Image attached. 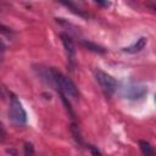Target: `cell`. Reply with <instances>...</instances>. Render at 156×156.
Segmentation results:
<instances>
[{
	"label": "cell",
	"mask_w": 156,
	"mask_h": 156,
	"mask_svg": "<svg viewBox=\"0 0 156 156\" xmlns=\"http://www.w3.org/2000/svg\"><path fill=\"white\" fill-rule=\"evenodd\" d=\"M50 73L52 77V83H55L58 91H61L62 94L68 95L71 98H78V95H79L78 88L68 77H66L63 73H61L60 71H57L54 67L50 68Z\"/></svg>",
	"instance_id": "1"
},
{
	"label": "cell",
	"mask_w": 156,
	"mask_h": 156,
	"mask_svg": "<svg viewBox=\"0 0 156 156\" xmlns=\"http://www.w3.org/2000/svg\"><path fill=\"white\" fill-rule=\"evenodd\" d=\"M95 78H96L98 83L100 84V87L102 88V90L106 94L111 95L117 89V82H116V79L112 76L107 74L106 72H104L101 69H96L95 71Z\"/></svg>",
	"instance_id": "2"
},
{
	"label": "cell",
	"mask_w": 156,
	"mask_h": 156,
	"mask_svg": "<svg viewBox=\"0 0 156 156\" xmlns=\"http://www.w3.org/2000/svg\"><path fill=\"white\" fill-rule=\"evenodd\" d=\"M10 117L11 119L17 124H24L27 122V113L24 108L22 107L21 102L16 96L11 98V105H10Z\"/></svg>",
	"instance_id": "3"
},
{
	"label": "cell",
	"mask_w": 156,
	"mask_h": 156,
	"mask_svg": "<svg viewBox=\"0 0 156 156\" xmlns=\"http://www.w3.org/2000/svg\"><path fill=\"white\" fill-rule=\"evenodd\" d=\"M60 38H61V41L63 44V48L67 52V56H68V60L71 62H74V56H76V48H74V43L72 40V38L66 34V33H61L60 34Z\"/></svg>",
	"instance_id": "4"
},
{
	"label": "cell",
	"mask_w": 156,
	"mask_h": 156,
	"mask_svg": "<svg viewBox=\"0 0 156 156\" xmlns=\"http://www.w3.org/2000/svg\"><path fill=\"white\" fill-rule=\"evenodd\" d=\"M147 93V89L143 85H132L126 88L124 90V96L127 99L130 100H136V99H141L143 96H145V94Z\"/></svg>",
	"instance_id": "5"
},
{
	"label": "cell",
	"mask_w": 156,
	"mask_h": 156,
	"mask_svg": "<svg viewBox=\"0 0 156 156\" xmlns=\"http://www.w3.org/2000/svg\"><path fill=\"white\" fill-rule=\"evenodd\" d=\"M145 45H146V38H145V37H141V38H139L134 44H132V45L124 48L123 51H126V52H128V54H135V52L141 51V50L145 48Z\"/></svg>",
	"instance_id": "6"
},
{
	"label": "cell",
	"mask_w": 156,
	"mask_h": 156,
	"mask_svg": "<svg viewBox=\"0 0 156 156\" xmlns=\"http://www.w3.org/2000/svg\"><path fill=\"white\" fill-rule=\"evenodd\" d=\"M139 147L143 152L144 156H155V151L154 147L151 146V144L146 140H139Z\"/></svg>",
	"instance_id": "7"
},
{
	"label": "cell",
	"mask_w": 156,
	"mask_h": 156,
	"mask_svg": "<svg viewBox=\"0 0 156 156\" xmlns=\"http://www.w3.org/2000/svg\"><path fill=\"white\" fill-rule=\"evenodd\" d=\"M82 45H83L85 49H88V50H90V51H94V52H98V54H105V52H106L105 48H102V46H100V45H98V44H95V43H91V41L83 40V41H82Z\"/></svg>",
	"instance_id": "8"
},
{
	"label": "cell",
	"mask_w": 156,
	"mask_h": 156,
	"mask_svg": "<svg viewBox=\"0 0 156 156\" xmlns=\"http://www.w3.org/2000/svg\"><path fill=\"white\" fill-rule=\"evenodd\" d=\"M69 129H71V133H72V135H73V139H74L78 144H83V138H82V134H80V130H79L78 126H77L76 123H71Z\"/></svg>",
	"instance_id": "9"
},
{
	"label": "cell",
	"mask_w": 156,
	"mask_h": 156,
	"mask_svg": "<svg viewBox=\"0 0 156 156\" xmlns=\"http://www.w3.org/2000/svg\"><path fill=\"white\" fill-rule=\"evenodd\" d=\"M58 94H60V98H61V100H62V102H63V105H65L66 110L68 111V113L71 115V117H72V118H74V117H76V115H74V111H73V108H72V106H71V102L67 100V98H66V95H65V94H62L61 91H58Z\"/></svg>",
	"instance_id": "10"
},
{
	"label": "cell",
	"mask_w": 156,
	"mask_h": 156,
	"mask_svg": "<svg viewBox=\"0 0 156 156\" xmlns=\"http://www.w3.org/2000/svg\"><path fill=\"white\" fill-rule=\"evenodd\" d=\"M24 156H35V151H34V146L30 143H24Z\"/></svg>",
	"instance_id": "11"
},
{
	"label": "cell",
	"mask_w": 156,
	"mask_h": 156,
	"mask_svg": "<svg viewBox=\"0 0 156 156\" xmlns=\"http://www.w3.org/2000/svg\"><path fill=\"white\" fill-rule=\"evenodd\" d=\"M63 5H66L67 7H69V9H72V11L74 12V13H77V15H79V16H85V13L82 11V10H79L78 7H76L72 2H62Z\"/></svg>",
	"instance_id": "12"
},
{
	"label": "cell",
	"mask_w": 156,
	"mask_h": 156,
	"mask_svg": "<svg viewBox=\"0 0 156 156\" xmlns=\"http://www.w3.org/2000/svg\"><path fill=\"white\" fill-rule=\"evenodd\" d=\"M0 32H1L2 34H5L6 37H11V35H12V30H11L10 28H6V27L1 26V24H0Z\"/></svg>",
	"instance_id": "13"
},
{
	"label": "cell",
	"mask_w": 156,
	"mask_h": 156,
	"mask_svg": "<svg viewBox=\"0 0 156 156\" xmlns=\"http://www.w3.org/2000/svg\"><path fill=\"white\" fill-rule=\"evenodd\" d=\"M89 150H90L91 156H102V155H101V152H100L95 146H93V145H89Z\"/></svg>",
	"instance_id": "14"
},
{
	"label": "cell",
	"mask_w": 156,
	"mask_h": 156,
	"mask_svg": "<svg viewBox=\"0 0 156 156\" xmlns=\"http://www.w3.org/2000/svg\"><path fill=\"white\" fill-rule=\"evenodd\" d=\"M5 138H6V130L4 124L0 122V140H5Z\"/></svg>",
	"instance_id": "15"
},
{
	"label": "cell",
	"mask_w": 156,
	"mask_h": 156,
	"mask_svg": "<svg viewBox=\"0 0 156 156\" xmlns=\"http://www.w3.org/2000/svg\"><path fill=\"white\" fill-rule=\"evenodd\" d=\"M2 51H5V44H4L2 40L0 39V52H2Z\"/></svg>",
	"instance_id": "16"
},
{
	"label": "cell",
	"mask_w": 156,
	"mask_h": 156,
	"mask_svg": "<svg viewBox=\"0 0 156 156\" xmlns=\"http://www.w3.org/2000/svg\"><path fill=\"white\" fill-rule=\"evenodd\" d=\"M96 4H98V5H104V6H108V5H110V2H101V1H98Z\"/></svg>",
	"instance_id": "17"
},
{
	"label": "cell",
	"mask_w": 156,
	"mask_h": 156,
	"mask_svg": "<svg viewBox=\"0 0 156 156\" xmlns=\"http://www.w3.org/2000/svg\"><path fill=\"white\" fill-rule=\"evenodd\" d=\"M4 95H2V91H1V88H0V98H2Z\"/></svg>",
	"instance_id": "18"
}]
</instances>
